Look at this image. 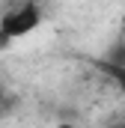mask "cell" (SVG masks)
<instances>
[{
    "label": "cell",
    "mask_w": 125,
    "mask_h": 128,
    "mask_svg": "<svg viewBox=\"0 0 125 128\" xmlns=\"http://www.w3.org/2000/svg\"><path fill=\"white\" fill-rule=\"evenodd\" d=\"M42 24V9L33 3V0H24V3H15L12 9H6V15L0 18V42H12V39H21L33 33Z\"/></svg>",
    "instance_id": "6da1fadb"
},
{
    "label": "cell",
    "mask_w": 125,
    "mask_h": 128,
    "mask_svg": "<svg viewBox=\"0 0 125 128\" xmlns=\"http://www.w3.org/2000/svg\"><path fill=\"white\" fill-rule=\"evenodd\" d=\"M101 68L122 86V92H125V66H119V63H101Z\"/></svg>",
    "instance_id": "7a4b0ae2"
},
{
    "label": "cell",
    "mask_w": 125,
    "mask_h": 128,
    "mask_svg": "<svg viewBox=\"0 0 125 128\" xmlns=\"http://www.w3.org/2000/svg\"><path fill=\"white\" fill-rule=\"evenodd\" d=\"M12 107H15V98L9 96L6 90H0V116H6V113H9Z\"/></svg>",
    "instance_id": "3957f363"
}]
</instances>
